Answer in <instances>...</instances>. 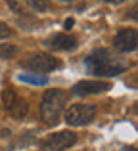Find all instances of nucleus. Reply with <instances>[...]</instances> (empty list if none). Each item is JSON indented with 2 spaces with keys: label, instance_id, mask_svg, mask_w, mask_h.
Segmentation results:
<instances>
[{
  "label": "nucleus",
  "instance_id": "obj_17",
  "mask_svg": "<svg viewBox=\"0 0 138 151\" xmlns=\"http://www.w3.org/2000/svg\"><path fill=\"white\" fill-rule=\"evenodd\" d=\"M65 2H73V0H65Z\"/></svg>",
  "mask_w": 138,
  "mask_h": 151
},
{
  "label": "nucleus",
  "instance_id": "obj_10",
  "mask_svg": "<svg viewBox=\"0 0 138 151\" xmlns=\"http://www.w3.org/2000/svg\"><path fill=\"white\" fill-rule=\"evenodd\" d=\"M17 78L21 82L35 84V86H44L46 82H48V78H46V77H40V75H35V73H23V75H19Z\"/></svg>",
  "mask_w": 138,
  "mask_h": 151
},
{
  "label": "nucleus",
  "instance_id": "obj_16",
  "mask_svg": "<svg viewBox=\"0 0 138 151\" xmlns=\"http://www.w3.org/2000/svg\"><path fill=\"white\" fill-rule=\"evenodd\" d=\"M123 151H136V147H134V145H131V147H125Z\"/></svg>",
  "mask_w": 138,
  "mask_h": 151
},
{
  "label": "nucleus",
  "instance_id": "obj_7",
  "mask_svg": "<svg viewBox=\"0 0 138 151\" xmlns=\"http://www.w3.org/2000/svg\"><path fill=\"white\" fill-rule=\"evenodd\" d=\"M136 42H138L136 31L134 29H123L115 35L113 46H115V50L121 52V54H129V52L136 50Z\"/></svg>",
  "mask_w": 138,
  "mask_h": 151
},
{
  "label": "nucleus",
  "instance_id": "obj_3",
  "mask_svg": "<svg viewBox=\"0 0 138 151\" xmlns=\"http://www.w3.org/2000/svg\"><path fill=\"white\" fill-rule=\"evenodd\" d=\"M60 65H61L60 59L54 58V55H50V54H33V55H29L27 59H23V61H21L23 69L33 71L35 75H38V73H50V71L58 69Z\"/></svg>",
  "mask_w": 138,
  "mask_h": 151
},
{
  "label": "nucleus",
  "instance_id": "obj_13",
  "mask_svg": "<svg viewBox=\"0 0 138 151\" xmlns=\"http://www.w3.org/2000/svg\"><path fill=\"white\" fill-rule=\"evenodd\" d=\"M12 35H14V31H12L10 27L6 25V23L0 21V38H10Z\"/></svg>",
  "mask_w": 138,
  "mask_h": 151
},
{
  "label": "nucleus",
  "instance_id": "obj_15",
  "mask_svg": "<svg viewBox=\"0 0 138 151\" xmlns=\"http://www.w3.org/2000/svg\"><path fill=\"white\" fill-rule=\"evenodd\" d=\"M71 25H73V19H67V21H65V27H67V29H69Z\"/></svg>",
  "mask_w": 138,
  "mask_h": 151
},
{
  "label": "nucleus",
  "instance_id": "obj_1",
  "mask_svg": "<svg viewBox=\"0 0 138 151\" xmlns=\"http://www.w3.org/2000/svg\"><path fill=\"white\" fill-rule=\"evenodd\" d=\"M85 67L88 73L96 75V77H115L129 69V61L125 58L115 55L113 52L100 48L85 59Z\"/></svg>",
  "mask_w": 138,
  "mask_h": 151
},
{
  "label": "nucleus",
  "instance_id": "obj_4",
  "mask_svg": "<svg viewBox=\"0 0 138 151\" xmlns=\"http://www.w3.org/2000/svg\"><path fill=\"white\" fill-rule=\"evenodd\" d=\"M96 117V107L88 103H73L65 113V122L71 126H85L94 121Z\"/></svg>",
  "mask_w": 138,
  "mask_h": 151
},
{
  "label": "nucleus",
  "instance_id": "obj_12",
  "mask_svg": "<svg viewBox=\"0 0 138 151\" xmlns=\"http://www.w3.org/2000/svg\"><path fill=\"white\" fill-rule=\"evenodd\" d=\"M17 54V48L12 44H0V59H10Z\"/></svg>",
  "mask_w": 138,
  "mask_h": 151
},
{
  "label": "nucleus",
  "instance_id": "obj_14",
  "mask_svg": "<svg viewBox=\"0 0 138 151\" xmlns=\"http://www.w3.org/2000/svg\"><path fill=\"white\" fill-rule=\"evenodd\" d=\"M104 2H109V4H121V2H127V0H104Z\"/></svg>",
  "mask_w": 138,
  "mask_h": 151
},
{
  "label": "nucleus",
  "instance_id": "obj_5",
  "mask_svg": "<svg viewBox=\"0 0 138 151\" xmlns=\"http://www.w3.org/2000/svg\"><path fill=\"white\" fill-rule=\"evenodd\" d=\"M2 101H4V107H6L8 115H10L12 119H15V121H21L27 115V109H29L27 101L23 100V98H19L12 88H6L2 92Z\"/></svg>",
  "mask_w": 138,
  "mask_h": 151
},
{
  "label": "nucleus",
  "instance_id": "obj_11",
  "mask_svg": "<svg viewBox=\"0 0 138 151\" xmlns=\"http://www.w3.org/2000/svg\"><path fill=\"white\" fill-rule=\"evenodd\" d=\"M23 2H27L35 12H48L50 10V2L48 0H23Z\"/></svg>",
  "mask_w": 138,
  "mask_h": 151
},
{
  "label": "nucleus",
  "instance_id": "obj_8",
  "mask_svg": "<svg viewBox=\"0 0 138 151\" xmlns=\"http://www.w3.org/2000/svg\"><path fill=\"white\" fill-rule=\"evenodd\" d=\"M77 44H79L77 37L67 35V33H58L46 40V46L50 50H56V52H71V50L77 48Z\"/></svg>",
  "mask_w": 138,
  "mask_h": 151
},
{
  "label": "nucleus",
  "instance_id": "obj_6",
  "mask_svg": "<svg viewBox=\"0 0 138 151\" xmlns=\"http://www.w3.org/2000/svg\"><path fill=\"white\" fill-rule=\"evenodd\" d=\"M75 144H77V134L69 132V130L56 132L52 136H48L46 140H42V147L48 151H64V149H69Z\"/></svg>",
  "mask_w": 138,
  "mask_h": 151
},
{
  "label": "nucleus",
  "instance_id": "obj_9",
  "mask_svg": "<svg viewBox=\"0 0 138 151\" xmlns=\"http://www.w3.org/2000/svg\"><path fill=\"white\" fill-rule=\"evenodd\" d=\"M111 88V84L105 81H82L77 82L73 86V94H79V96H90V94H102L108 92Z\"/></svg>",
  "mask_w": 138,
  "mask_h": 151
},
{
  "label": "nucleus",
  "instance_id": "obj_2",
  "mask_svg": "<svg viewBox=\"0 0 138 151\" xmlns=\"http://www.w3.org/2000/svg\"><path fill=\"white\" fill-rule=\"evenodd\" d=\"M65 103H67V92L60 88H52L44 94L40 103V119L44 124L54 126L58 121L61 119V113L65 109Z\"/></svg>",
  "mask_w": 138,
  "mask_h": 151
}]
</instances>
